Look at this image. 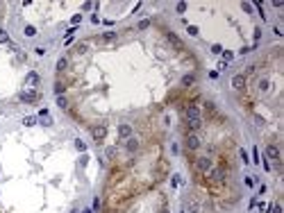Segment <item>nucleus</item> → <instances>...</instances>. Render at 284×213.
<instances>
[{"instance_id":"f257e3e1","label":"nucleus","mask_w":284,"mask_h":213,"mask_svg":"<svg viewBox=\"0 0 284 213\" xmlns=\"http://www.w3.org/2000/svg\"><path fill=\"white\" fill-rule=\"evenodd\" d=\"M212 168H214V161H212L209 157H198V159H196V170L200 172V175H207Z\"/></svg>"},{"instance_id":"f03ea898","label":"nucleus","mask_w":284,"mask_h":213,"mask_svg":"<svg viewBox=\"0 0 284 213\" xmlns=\"http://www.w3.org/2000/svg\"><path fill=\"white\" fill-rule=\"evenodd\" d=\"M91 136H93V141H98V143H102L105 141V136H107V125H93L91 127Z\"/></svg>"},{"instance_id":"7ed1b4c3","label":"nucleus","mask_w":284,"mask_h":213,"mask_svg":"<svg viewBox=\"0 0 284 213\" xmlns=\"http://www.w3.org/2000/svg\"><path fill=\"white\" fill-rule=\"evenodd\" d=\"M21 102H39L41 100V95H39V91H34V89H27V91H23L21 95Z\"/></svg>"},{"instance_id":"20e7f679","label":"nucleus","mask_w":284,"mask_h":213,"mask_svg":"<svg viewBox=\"0 0 284 213\" xmlns=\"http://www.w3.org/2000/svg\"><path fill=\"white\" fill-rule=\"evenodd\" d=\"M186 150H198L200 148V138H198V134H193V132H186Z\"/></svg>"},{"instance_id":"39448f33","label":"nucleus","mask_w":284,"mask_h":213,"mask_svg":"<svg viewBox=\"0 0 284 213\" xmlns=\"http://www.w3.org/2000/svg\"><path fill=\"white\" fill-rule=\"evenodd\" d=\"M232 86H234L236 91H243L245 86H248V77H245V75H234L232 77Z\"/></svg>"},{"instance_id":"423d86ee","label":"nucleus","mask_w":284,"mask_h":213,"mask_svg":"<svg viewBox=\"0 0 284 213\" xmlns=\"http://www.w3.org/2000/svg\"><path fill=\"white\" fill-rule=\"evenodd\" d=\"M280 148L277 145H266V159H271V161H280Z\"/></svg>"},{"instance_id":"0eeeda50","label":"nucleus","mask_w":284,"mask_h":213,"mask_svg":"<svg viewBox=\"0 0 284 213\" xmlns=\"http://www.w3.org/2000/svg\"><path fill=\"white\" fill-rule=\"evenodd\" d=\"M116 39H118L116 32H102V34L98 36V41H100V43H109V41H116Z\"/></svg>"},{"instance_id":"6e6552de","label":"nucleus","mask_w":284,"mask_h":213,"mask_svg":"<svg viewBox=\"0 0 284 213\" xmlns=\"http://www.w3.org/2000/svg\"><path fill=\"white\" fill-rule=\"evenodd\" d=\"M118 136H121V138H125V141H127V138L132 136V127H130L127 122H123L121 127H118Z\"/></svg>"},{"instance_id":"1a4fd4ad","label":"nucleus","mask_w":284,"mask_h":213,"mask_svg":"<svg viewBox=\"0 0 284 213\" xmlns=\"http://www.w3.org/2000/svg\"><path fill=\"white\" fill-rule=\"evenodd\" d=\"M205 111H207V116H214V118H221V113H218V109L214 106V102H205Z\"/></svg>"},{"instance_id":"9d476101","label":"nucleus","mask_w":284,"mask_h":213,"mask_svg":"<svg viewBox=\"0 0 284 213\" xmlns=\"http://www.w3.org/2000/svg\"><path fill=\"white\" fill-rule=\"evenodd\" d=\"M166 39H168V41H170V43H173L175 48H180V50H184V43H182V41H180V36H177V34H173V32H168V34H166Z\"/></svg>"},{"instance_id":"9b49d317","label":"nucleus","mask_w":284,"mask_h":213,"mask_svg":"<svg viewBox=\"0 0 284 213\" xmlns=\"http://www.w3.org/2000/svg\"><path fill=\"white\" fill-rule=\"evenodd\" d=\"M123 179V170L121 168H111V172H109V181L114 184V181H121Z\"/></svg>"},{"instance_id":"f8f14e48","label":"nucleus","mask_w":284,"mask_h":213,"mask_svg":"<svg viewBox=\"0 0 284 213\" xmlns=\"http://www.w3.org/2000/svg\"><path fill=\"white\" fill-rule=\"evenodd\" d=\"M25 82H27V86H30V89H36V84H39V75H36V73H30Z\"/></svg>"},{"instance_id":"ddd939ff","label":"nucleus","mask_w":284,"mask_h":213,"mask_svg":"<svg viewBox=\"0 0 284 213\" xmlns=\"http://www.w3.org/2000/svg\"><path fill=\"white\" fill-rule=\"evenodd\" d=\"M257 86H259V91H264V93H266V91L271 89V80H268V77H259Z\"/></svg>"},{"instance_id":"4468645a","label":"nucleus","mask_w":284,"mask_h":213,"mask_svg":"<svg viewBox=\"0 0 284 213\" xmlns=\"http://www.w3.org/2000/svg\"><path fill=\"white\" fill-rule=\"evenodd\" d=\"M66 89H68V86H66V82H62V80H57V82H55V93H57V95H64V91H66Z\"/></svg>"},{"instance_id":"2eb2a0df","label":"nucleus","mask_w":284,"mask_h":213,"mask_svg":"<svg viewBox=\"0 0 284 213\" xmlns=\"http://www.w3.org/2000/svg\"><path fill=\"white\" fill-rule=\"evenodd\" d=\"M125 145H127V150H130V152H137V150H139V141H137L134 136H130Z\"/></svg>"},{"instance_id":"dca6fc26","label":"nucleus","mask_w":284,"mask_h":213,"mask_svg":"<svg viewBox=\"0 0 284 213\" xmlns=\"http://www.w3.org/2000/svg\"><path fill=\"white\" fill-rule=\"evenodd\" d=\"M66 68H68V59H66V57H59V59H57V70L64 73Z\"/></svg>"},{"instance_id":"f3484780","label":"nucleus","mask_w":284,"mask_h":213,"mask_svg":"<svg viewBox=\"0 0 284 213\" xmlns=\"http://www.w3.org/2000/svg\"><path fill=\"white\" fill-rule=\"evenodd\" d=\"M191 84H196V75H193V73H189V75H184V77H182V86H191Z\"/></svg>"},{"instance_id":"a211bd4d","label":"nucleus","mask_w":284,"mask_h":213,"mask_svg":"<svg viewBox=\"0 0 284 213\" xmlns=\"http://www.w3.org/2000/svg\"><path fill=\"white\" fill-rule=\"evenodd\" d=\"M87 50H89V43L87 41H80L78 45H75V52H78V55H84Z\"/></svg>"},{"instance_id":"6ab92c4d","label":"nucleus","mask_w":284,"mask_h":213,"mask_svg":"<svg viewBox=\"0 0 284 213\" xmlns=\"http://www.w3.org/2000/svg\"><path fill=\"white\" fill-rule=\"evenodd\" d=\"M57 106H59V109H68V100H66L64 95H57Z\"/></svg>"},{"instance_id":"aec40b11","label":"nucleus","mask_w":284,"mask_h":213,"mask_svg":"<svg viewBox=\"0 0 284 213\" xmlns=\"http://www.w3.org/2000/svg\"><path fill=\"white\" fill-rule=\"evenodd\" d=\"M23 32H25V36H36V27L34 25H25Z\"/></svg>"},{"instance_id":"412c9836","label":"nucleus","mask_w":284,"mask_h":213,"mask_svg":"<svg viewBox=\"0 0 284 213\" xmlns=\"http://www.w3.org/2000/svg\"><path fill=\"white\" fill-rule=\"evenodd\" d=\"M23 122L27 125V127H32V125L36 122V118H34V116H25V118H23Z\"/></svg>"},{"instance_id":"4be33fe9","label":"nucleus","mask_w":284,"mask_h":213,"mask_svg":"<svg viewBox=\"0 0 284 213\" xmlns=\"http://www.w3.org/2000/svg\"><path fill=\"white\" fill-rule=\"evenodd\" d=\"M116 152H118L116 148H107V152H105V154H107V159H114V157H116Z\"/></svg>"},{"instance_id":"5701e85b","label":"nucleus","mask_w":284,"mask_h":213,"mask_svg":"<svg viewBox=\"0 0 284 213\" xmlns=\"http://www.w3.org/2000/svg\"><path fill=\"white\" fill-rule=\"evenodd\" d=\"M0 43H9V36H7L5 30H0Z\"/></svg>"},{"instance_id":"b1692460","label":"nucleus","mask_w":284,"mask_h":213,"mask_svg":"<svg viewBox=\"0 0 284 213\" xmlns=\"http://www.w3.org/2000/svg\"><path fill=\"white\" fill-rule=\"evenodd\" d=\"M189 211H191V213H198V211H200V206H198V202H191V204H189Z\"/></svg>"},{"instance_id":"393cba45","label":"nucleus","mask_w":284,"mask_h":213,"mask_svg":"<svg viewBox=\"0 0 284 213\" xmlns=\"http://www.w3.org/2000/svg\"><path fill=\"white\" fill-rule=\"evenodd\" d=\"M175 9H177L180 14H184V12H186V3H177V7H175Z\"/></svg>"},{"instance_id":"a878e982","label":"nucleus","mask_w":284,"mask_h":213,"mask_svg":"<svg viewBox=\"0 0 284 213\" xmlns=\"http://www.w3.org/2000/svg\"><path fill=\"white\" fill-rule=\"evenodd\" d=\"M186 32L191 34V36H196V34H198V27H196V25H189V27H186Z\"/></svg>"},{"instance_id":"bb28decb","label":"nucleus","mask_w":284,"mask_h":213,"mask_svg":"<svg viewBox=\"0 0 284 213\" xmlns=\"http://www.w3.org/2000/svg\"><path fill=\"white\" fill-rule=\"evenodd\" d=\"M75 148H78L80 152H84V150H87V145H84L82 141H75Z\"/></svg>"},{"instance_id":"cd10ccee","label":"nucleus","mask_w":284,"mask_h":213,"mask_svg":"<svg viewBox=\"0 0 284 213\" xmlns=\"http://www.w3.org/2000/svg\"><path fill=\"white\" fill-rule=\"evenodd\" d=\"M223 59H225V64H227V61L234 59V55H232V52H223Z\"/></svg>"},{"instance_id":"c85d7f7f","label":"nucleus","mask_w":284,"mask_h":213,"mask_svg":"<svg viewBox=\"0 0 284 213\" xmlns=\"http://www.w3.org/2000/svg\"><path fill=\"white\" fill-rule=\"evenodd\" d=\"M148 27H150V21H141L139 23V30H148Z\"/></svg>"},{"instance_id":"c756f323","label":"nucleus","mask_w":284,"mask_h":213,"mask_svg":"<svg viewBox=\"0 0 284 213\" xmlns=\"http://www.w3.org/2000/svg\"><path fill=\"white\" fill-rule=\"evenodd\" d=\"M271 213H282V206H280V204H273V206H271Z\"/></svg>"},{"instance_id":"7c9ffc66","label":"nucleus","mask_w":284,"mask_h":213,"mask_svg":"<svg viewBox=\"0 0 284 213\" xmlns=\"http://www.w3.org/2000/svg\"><path fill=\"white\" fill-rule=\"evenodd\" d=\"M241 7H243V12H248V14H250V12H252V5H248V3H243V5H241Z\"/></svg>"},{"instance_id":"2f4dec72","label":"nucleus","mask_w":284,"mask_h":213,"mask_svg":"<svg viewBox=\"0 0 284 213\" xmlns=\"http://www.w3.org/2000/svg\"><path fill=\"white\" fill-rule=\"evenodd\" d=\"M241 159H243V163L250 161V159H248V152H245V150H241Z\"/></svg>"},{"instance_id":"473e14b6","label":"nucleus","mask_w":284,"mask_h":213,"mask_svg":"<svg viewBox=\"0 0 284 213\" xmlns=\"http://www.w3.org/2000/svg\"><path fill=\"white\" fill-rule=\"evenodd\" d=\"M245 186H248V188L255 186V179H252V177H245Z\"/></svg>"},{"instance_id":"72a5a7b5","label":"nucleus","mask_w":284,"mask_h":213,"mask_svg":"<svg viewBox=\"0 0 284 213\" xmlns=\"http://www.w3.org/2000/svg\"><path fill=\"white\" fill-rule=\"evenodd\" d=\"M34 50H36V55H46V48H43V45H39V48H34Z\"/></svg>"}]
</instances>
